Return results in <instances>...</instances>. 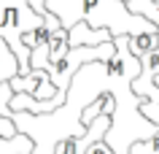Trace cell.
<instances>
[{"label": "cell", "mask_w": 159, "mask_h": 154, "mask_svg": "<svg viewBox=\"0 0 159 154\" xmlns=\"http://www.w3.org/2000/svg\"><path fill=\"white\" fill-rule=\"evenodd\" d=\"M43 6L49 14L57 16L62 30H70L75 22H84L92 30H108L111 38L143 35L159 30L148 19L129 14L121 0H43Z\"/></svg>", "instance_id": "1"}, {"label": "cell", "mask_w": 159, "mask_h": 154, "mask_svg": "<svg viewBox=\"0 0 159 154\" xmlns=\"http://www.w3.org/2000/svg\"><path fill=\"white\" fill-rule=\"evenodd\" d=\"M43 19L33 14L27 0H0V38L6 41L11 54L16 57L19 76L30 73V49L22 46V35L41 27Z\"/></svg>", "instance_id": "2"}, {"label": "cell", "mask_w": 159, "mask_h": 154, "mask_svg": "<svg viewBox=\"0 0 159 154\" xmlns=\"http://www.w3.org/2000/svg\"><path fill=\"white\" fill-rule=\"evenodd\" d=\"M8 86H11L14 95L25 92V95H30L33 100H51V97L57 95L54 84L49 81V76H46L43 70H30L27 76H11Z\"/></svg>", "instance_id": "3"}, {"label": "cell", "mask_w": 159, "mask_h": 154, "mask_svg": "<svg viewBox=\"0 0 159 154\" xmlns=\"http://www.w3.org/2000/svg\"><path fill=\"white\" fill-rule=\"evenodd\" d=\"M62 103H65V95H59V92L54 95L51 100H33L30 95L16 92V95H11L8 108L14 114H19V111H27V114H51V111H57Z\"/></svg>", "instance_id": "4"}, {"label": "cell", "mask_w": 159, "mask_h": 154, "mask_svg": "<svg viewBox=\"0 0 159 154\" xmlns=\"http://www.w3.org/2000/svg\"><path fill=\"white\" fill-rule=\"evenodd\" d=\"M108 30H92L84 22H75L70 30H67V49H75V46H100V43H111Z\"/></svg>", "instance_id": "5"}, {"label": "cell", "mask_w": 159, "mask_h": 154, "mask_svg": "<svg viewBox=\"0 0 159 154\" xmlns=\"http://www.w3.org/2000/svg\"><path fill=\"white\" fill-rule=\"evenodd\" d=\"M159 33V30H157ZM157 33H143V35H129L127 38V49H129V54L132 57H138L140 60L143 54H148V51L159 49L157 46Z\"/></svg>", "instance_id": "6"}, {"label": "cell", "mask_w": 159, "mask_h": 154, "mask_svg": "<svg viewBox=\"0 0 159 154\" xmlns=\"http://www.w3.org/2000/svg\"><path fill=\"white\" fill-rule=\"evenodd\" d=\"M46 46H49V62H51V65L59 62L62 57H65V51H67V30H62V27L51 30Z\"/></svg>", "instance_id": "7"}, {"label": "cell", "mask_w": 159, "mask_h": 154, "mask_svg": "<svg viewBox=\"0 0 159 154\" xmlns=\"http://www.w3.org/2000/svg\"><path fill=\"white\" fill-rule=\"evenodd\" d=\"M11 76H19V65H16V57L11 54V49L6 46V41L0 38V84L8 81Z\"/></svg>", "instance_id": "8"}, {"label": "cell", "mask_w": 159, "mask_h": 154, "mask_svg": "<svg viewBox=\"0 0 159 154\" xmlns=\"http://www.w3.org/2000/svg\"><path fill=\"white\" fill-rule=\"evenodd\" d=\"M11 86H8V81H3L0 84V116H6V119H11L14 116V111L8 108V100H11Z\"/></svg>", "instance_id": "9"}, {"label": "cell", "mask_w": 159, "mask_h": 154, "mask_svg": "<svg viewBox=\"0 0 159 154\" xmlns=\"http://www.w3.org/2000/svg\"><path fill=\"white\" fill-rule=\"evenodd\" d=\"M84 154H113V152H111L108 146H105V141H94V143L89 146Z\"/></svg>", "instance_id": "10"}, {"label": "cell", "mask_w": 159, "mask_h": 154, "mask_svg": "<svg viewBox=\"0 0 159 154\" xmlns=\"http://www.w3.org/2000/svg\"><path fill=\"white\" fill-rule=\"evenodd\" d=\"M157 46H159V33H157Z\"/></svg>", "instance_id": "11"}]
</instances>
